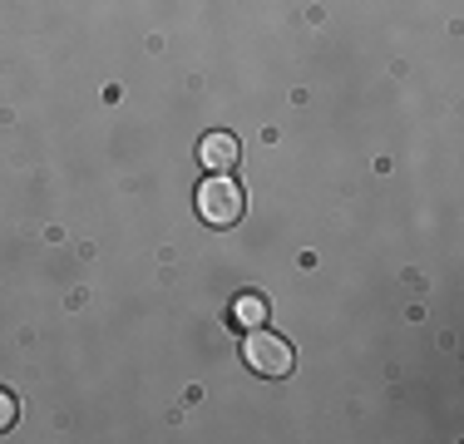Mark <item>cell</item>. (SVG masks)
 Here are the masks:
<instances>
[{"instance_id": "6da1fadb", "label": "cell", "mask_w": 464, "mask_h": 444, "mask_svg": "<svg viewBox=\"0 0 464 444\" xmlns=\"http://www.w3.org/2000/svg\"><path fill=\"white\" fill-rule=\"evenodd\" d=\"M242 188L232 183L227 173H208V183H198V217L208 227H232L242 217Z\"/></svg>"}, {"instance_id": "7a4b0ae2", "label": "cell", "mask_w": 464, "mask_h": 444, "mask_svg": "<svg viewBox=\"0 0 464 444\" xmlns=\"http://www.w3.org/2000/svg\"><path fill=\"white\" fill-rule=\"evenodd\" d=\"M242 355H247V365L257 375H272V381H277V375H292V346H286L282 336H272V331H252L247 336V346H242Z\"/></svg>"}, {"instance_id": "3957f363", "label": "cell", "mask_w": 464, "mask_h": 444, "mask_svg": "<svg viewBox=\"0 0 464 444\" xmlns=\"http://www.w3.org/2000/svg\"><path fill=\"white\" fill-rule=\"evenodd\" d=\"M237 159H242V149H237V139H232V133L213 129V133H203V139H198V163H203L208 173L237 169Z\"/></svg>"}, {"instance_id": "277c9868", "label": "cell", "mask_w": 464, "mask_h": 444, "mask_svg": "<svg viewBox=\"0 0 464 444\" xmlns=\"http://www.w3.org/2000/svg\"><path fill=\"white\" fill-rule=\"evenodd\" d=\"M232 321H237V326H247V331H257L262 321H267V302H262L257 292H242L237 302H232Z\"/></svg>"}, {"instance_id": "5b68a950", "label": "cell", "mask_w": 464, "mask_h": 444, "mask_svg": "<svg viewBox=\"0 0 464 444\" xmlns=\"http://www.w3.org/2000/svg\"><path fill=\"white\" fill-rule=\"evenodd\" d=\"M10 425H15V395H10V391H0V435H5Z\"/></svg>"}]
</instances>
